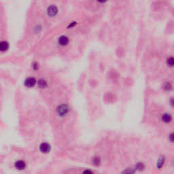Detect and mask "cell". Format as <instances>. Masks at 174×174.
<instances>
[{"mask_svg":"<svg viewBox=\"0 0 174 174\" xmlns=\"http://www.w3.org/2000/svg\"><path fill=\"white\" fill-rule=\"evenodd\" d=\"M136 172L135 167H129L127 168L122 172V174H135Z\"/></svg>","mask_w":174,"mask_h":174,"instance_id":"12","label":"cell"},{"mask_svg":"<svg viewBox=\"0 0 174 174\" xmlns=\"http://www.w3.org/2000/svg\"><path fill=\"white\" fill-rule=\"evenodd\" d=\"M169 140H170V142H173V133H171L169 135Z\"/></svg>","mask_w":174,"mask_h":174,"instance_id":"16","label":"cell"},{"mask_svg":"<svg viewBox=\"0 0 174 174\" xmlns=\"http://www.w3.org/2000/svg\"><path fill=\"white\" fill-rule=\"evenodd\" d=\"M58 13V8L57 6L54 5H51V6H49L47 9V14L48 16H51V17H54Z\"/></svg>","mask_w":174,"mask_h":174,"instance_id":"4","label":"cell"},{"mask_svg":"<svg viewBox=\"0 0 174 174\" xmlns=\"http://www.w3.org/2000/svg\"><path fill=\"white\" fill-rule=\"evenodd\" d=\"M38 86L40 87L41 88H46L47 86V82L44 79H40V80L38 81Z\"/></svg>","mask_w":174,"mask_h":174,"instance_id":"13","label":"cell"},{"mask_svg":"<svg viewBox=\"0 0 174 174\" xmlns=\"http://www.w3.org/2000/svg\"><path fill=\"white\" fill-rule=\"evenodd\" d=\"M161 120L165 123L168 124L170 123V122L172 121V116L170 114H168V113H165V114H163L161 116Z\"/></svg>","mask_w":174,"mask_h":174,"instance_id":"8","label":"cell"},{"mask_svg":"<svg viewBox=\"0 0 174 174\" xmlns=\"http://www.w3.org/2000/svg\"><path fill=\"white\" fill-rule=\"evenodd\" d=\"M27 167L26 162L23 160H18L14 163V167L16 170L23 171Z\"/></svg>","mask_w":174,"mask_h":174,"instance_id":"3","label":"cell"},{"mask_svg":"<svg viewBox=\"0 0 174 174\" xmlns=\"http://www.w3.org/2000/svg\"><path fill=\"white\" fill-rule=\"evenodd\" d=\"M167 65H169V66L172 67L173 65V57L169 58V59H167Z\"/></svg>","mask_w":174,"mask_h":174,"instance_id":"14","label":"cell"},{"mask_svg":"<svg viewBox=\"0 0 174 174\" xmlns=\"http://www.w3.org/2000/svg\"><path fill=\"white\" fill-rule=\"evenodd\" d=\"M82 174H94V172L92 170H91V169H86L82 171Z\"/></svg>","mask_w":174,"mask_h":174,"instance_id":"15","label":"cell"},{"mask_svg":"<svg viewBox=\"0 0 174 174\" xmlns=\"http://www.w3.org/2000/svg\"><path fill=\"white\" fill-rule=\"evenodd\" d=\"M9 43L6 41H2L0 42V52H6L9 48Z\"/></svg>","mask_w":174,"mask_h":174,"instance_id":"9","label":"cell"},{"mask_svg":"<svg viewBox=\"0 0 174 174\" xmlns=\"http://www.w3.org/2000/svg\"><path fill=\"white\" fill-rule=\"evenodd\" d=\"M36 80L35 78L33 77H30V78H27L25 81H24V85L25 86L28 87V88H32L36 85Z\"/></svg>","mask_w":174,"mask_h":174,"instance_id":"5","label":"cell"},{"mask_svg":"<svg viewBox=\"0 0 174 174\" xmlns=\"http://www.w3.org/2000/svg\"><path fill=\"white\" fill-rule=\"evenodd\" d=\"M51 148H51V144H49L48 143H46V142H42L39 146V151L43 154H48L50 152Z\"/></svg>","mask_w":174,"mask_h":174,"instance_id":"2","label":"cell"},{"mask_svg":"<svg viewBox=\"0 0 174 174\" xmlns=\"http://www.w3.org/2000/svg\"><path fill=\"white\" fill-rule=\"evenodd\" d=\"M56 110H57V114L59 117L63 118L67 115L69 112V107L67 104H61L57 107Z\"/></svg>","mask_w":174,"mask_h":174,"instance_id":"1","label":"cell"},{"mask_svg":"<svg viewBox=\"0 0 174 174\" xmlns=\"http://www.w3.org/2000/svg\"><path fill=\"white\" fill-rule=\"evenodd\" d=\"M101 163V160L100 157L99 156H94L93 158H92V164L95 166H99L100 165Z\"/></svg>","mask_w":174,"mask_h":174,"instance_id":"11","label":"cell"},{"mask_svg":"<svg viewBox=\"0 0 174 174\" xmlns=\"http://www.w3.org/2000/svg\"><path fill=\"white\" fill-rule=\"evenodd\" d=\"M69 38H67V36H62L61 37H59V38L58 39V43H59V45L62 46H67L69 44Z\"/></svg>","mask_w":174,"mask_h":174,"instance_id":"6","label":"cell"},{"mask_svg":"<svg viewBox=\"0 0 174 174\" xmlns=\"http://www.w3.org/2000/svg\"><path fill=\"white\" fill-rule=\"evenodd\" d=\"M165 163V157L164 156H160L157 162H156V168L158 169H161L164 167Z\"/></svg>","mask_w":174,"mask_h":174,"instance_id":"7","label":"cell"},{"mask_svg":"<svg viewBox=\"0 0 174 174\" xmlns=\"http://www.w3.org/2000/svg\"><path fill=\"white\" fill-rule=\"evenodd\" d=\"M134 167H135L136 171H143L145 168H146V165H145L144 163H142V162H138L137 163H136V165L134 166Z\"/></svg>","mask_w":174,"mask_h":174,"instance_id":"10","label":"cell"}]
</instances>
